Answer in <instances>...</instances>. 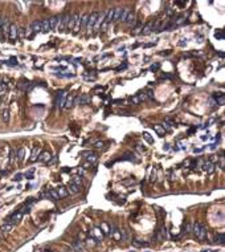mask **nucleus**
Here are the masks:
<instances>
[{
    "instance_id": "9",
    "label": "nucleus",
    "mask_w": 225,
    "mask_h": 252,
    "mask_svg": "<svg viewBox=\"0 0 225 252\" xmlns=\"http://www.w3.org/2000/svg\"><path fill=\"white\" fill-rule=\"evenodd\" d=\"M66 97H68V93L66 92H60L58 93V97H57V105L60 106V108H64V105H65V100Z\"/></svg>"
},
{
    "instance_id": "7",
    "label": "nucleus",
    "mask_w": 225,
    "mask_h": 252,
    "mask_svg": "<svg viewBox=\"0 0 225 252\" xmlns=\"http://www.w3.org/2000/svg\"><path fill=\"white\" fill-rule=\"evenodd\" d=\"M87 102H89V96H87L86 93H84L82 96H80V97H75V100H74L75 105H85V104H87Z\"/></svg>"
},
{
    "instance_id": "47",
    "label": "nucleus",
    "mask_w": 225,
    "mask_h": 252,
    "mask_svg": "<svg viewBox=\"0 0 225 252\" xmlns=\"http://www.w3.org/2000/svg\"><path fill=\"white\" fill-rule=\"evenodd\" d=\"M150 180H151V182H155V180H156V173H155V170H154L152 173H151V178H150Z\"/></svg>"
},
{
    "instance_id": "51",
    "label": "nucleus",
    "mask_w": 225,
    "mask_h": 252,
    "mask_svg": "<svg viewBox=\"0 0 225 252\" xmlns=\"http://www.w3.org/2000/svg\"><path fill=\"white\" fill-rule=\"evenodd\" d=\"M82 167H84V168H89V167H91V163H89V162H85Z\"/></svg>"
},
{
    "instance_id": "36",
    "label": "nucleus",
    "mask_w": 225,
    "mask_h": 252,
    "mask_svg": "<svg viewBox=\"0 0 225 252\" xmlns=\"http://www.w3.org/2000/svg\"><path fill=\"white\" fill-rule=\"evenodd\" d=\"M143 138L146 139V141H147L148 143H154V138L151 137L150 134H148V133H143Z\"/></svg>"
},
{
    "instance_id": "19",
    "label": "nucleus",
    "mask_w": 225,
    "mask_h": 252,
    "mask_svg": "<svg viewBox=\"0 0 225 252\" xmlns=\"http://www.w3.org/2000/svg\"><path fill=\"white\" fill-rule=\"evenodd\" d=\"M51 31V25H49V19H45L41 21V32L48 33Z\"/></svg>"
},
{
    "instance_id": "32",
    "label": "nucleus",
    "mask_w": 225,
    "mask_h": 252,
    "mask_svg": "<svg viewBox=\"0 0 225 252\" xmlns=\"http://www.w3.org/2000/svg\"><path fill=\"white\" fill-rule=\"evenodd\" d=\"M72 183H74L75 186H78V187H81V186H82V179H81V177H74V178H73V180H72Z\"/></svg>"
},
{
    "instance_id": "48",
    "label": "nucleus",
    "mask_w": 225,
    "mask_h": 252,
    "mask_svg": "<svg viewBox=\"0 0 225 252\" xmlns=\"http://www.w3.org/2000/svg\"><path fill=\"white\" fill-rule=\"evenodd\" d=\"M158 69H159V64H154V65H151V68H150V70H154V72Z\"/></svg>"
},
{
    "instance_id": "42",
    "label": "nucleus",
    "mask_w": 225,
    "mask_h": 252,
    "mask_svg": "<svg viewBox=\"0 0 225 252\" xmlns=\"http://www.w3.org/2000/svg\"><path fill=\"white\" fill-rule=\"evenodd\" d=\"M134 246L135 247H143V246H147V244H146V243H141V240L135 239L134 240Z\"/></svg>"
},
{
    "instance_id": "12",
    "label": "nucleus",
    "mask_w": 225,
    "mask_h": 252,
    "mask_svg": "<svg viewBox=\"0 0 225 252\" xmlns=\"http://www.w3.org/2000/svg\"><path fill=\"white\" fill-rule=\"evenodd\" d=\"M30 31H32L33 33H37V32H41V21L40 20H35L30 24V28H29Z\"/></svg>"
},
{
    "instance_id": "46",
    "label": "nucleus",
    "mask_w": 225,
    "mask_h": 252,
    "mask_svg": "<svg viewBox=\"0 0 225 252\" xmlns=\"http://www.w3.org/2000/svg\"><path fill=\"white\" fill-rule=\"evenodd\" d=\"M220 168H221V170L225 168V161H224V157L222 155H221V158H220Z\"/></svg>"
},
{
    "instance_id": "27",
    "label": "nucleus",
    "mask_w": 225,
    "mask_h": 252,
    "mask_svg": "<svg viewBox=\"0 0 225 252\" xmlns=\"http://www.w3.org/2000/svg\"><path fill=\"white\" fill-rule=\"evenodd\" d=\"M48 195H49V198L54 199V200H58V199H61L60 195H58L57 190H49V191H48Z\"/></svg>"
},
{
    "instance_id": "1",
    "label": "nucleus",
    "mask_w": 225,
    "mask_h": 252,
    "mask_svg": "<svg viewBox=\"0 0 225 252\" xmlns=\"http://www.w3.org/2000/svg\"><path fill=\"white\" fill-rule=\"evenodd\" d=\"M192 231L195 232L196 237H197L199 240H204L205 237H207V227L205 226H203L201 223H193V227H192Z\"/></svg>"
},
{
    "instance_id": "26",
    "label": "nucleus",
    "mask_w": 225,
    "mask_h": 252,
    "mask_svg": "<svg viewBox=\"0 0 225 252\" xmlns=\"http://www.w3.org/2000/svg\"><path fill=\"white\" fill-rule=\"evenodd\" d=\"M110 234L113 235L114 240H120V230H118V228L113 227V230H110Z\"/></svg>"
},
{
    "instance_id": "14",
    "label": "nucleus",
    "mask_w": 225,
    "mask_h": 252,
    "mask_svg": "<svg viewBox=\"0 0 225 252\" xmlns=\"http://www.w3.org/2000/svg\"><path fill=\"white\" fill-rule=\"evenodd\" d=\"M39 153H40V146H33L32 153H30L29 162H35V161H37V157H39Z\"/></svg>"
},
{
    "instance_id": "5",
    "label": "nucleus",
    "mask_w": 225,
    "mask_h": 252,
    "mask_svg": "<svg viewBox=\"0 0 225 252\" xmlns=\"http://www.w3.org/2000/svg\"><path fill=\"white\" fill-rule=\"evenodd\" d=\"M69 19H70V15L61 16V21H60V25H58V29H60V31H65V29H68V24H69Z\"/></svg>"
},
{
    "instance_id": "22",
    "label": "nucleus",
    "mask_w": 225,
    "mask_h": 252,
    "mask_svg": "<svg viewBox=\"0 0 225 252\" xmlns=\"http://www.w3.org/2000/svg\"><path fill=\"white\" fill-rule=\"evenodd\" d=\"M129 13H130V8H129V7H125V8H122V13H120L119 21L126 23V19H127V15H129Z\"/></svg>"
},
{
    "instance_id": "50",
    "label": "nucleus",
    "mask_w": 225,
    "mask_h": 252,
    "mask_svg": "<svg viewBox=\"0 0 225 252\" xmlns=\"http://www.w3.org/2000/svg\"><path fill=\"white\" fill-rule=\"evenodd\" d=\"M94 146H96V147H97V149H101V147H102V146H103V142H102V141H101V142H97V143H96V145H94Z\"/></svg>"
},
{
    "instance_id": "3",
    "label": "nucleus",
    "mask_w": 225,
    "mask_h": 252,
    "mask_svg": "<svg viewBox=\"0 0 225 252\" xmlns=\"http://www.w3.org/2000/svg\"><path fill=\"white\" fill-rule=\"evenodd\" d=\"M21 218H23V212H21V211H17V212H13L12 215L9 216L8 219L6 220V223H11V224L15 226L17 222H20Z\"/></svg>"
},
{
    "instance_id": "45",
    "label": "nucleus",
    "mask_w": 225,
    "mask_h": 252,
    "mask_svg": "<svg viewBox=\"0 0 225 252\" xmlns=\"http://www.w3.org/2000/svg\"><path fill=\"white\" fill-rule=\"evenodd\" d=\"M136 97H138L139 102H141V101H144V100H147V96H146V94H144V93H141V94H138V96H136Z\"/></svg>"
},
{
    "instance_id": "10",
    "label": "nucleus",
    "mask_w": 225,
    "mask_h": 252,
    "mask_svg": "<svg viewBox=\"0 0 225 252\" xmlns=\"http://www.w3.org/2000/svg\"><path fill=\"white\" fill-rule=\"evenodd\" d=\"M154 31V21H148L147 24L144 25L143 27V29H142V35H144V36H146V35H150L151 32H152Z\"/></svg>"
},
{
    "instance_id": "6",
    "label": "nucleus",
    "mask_w": 225,
    "mask_h": 252,
    "mask_svg": "<svg viewBox=\"0 0 225 252\" xmlns=\"http://www.w3.org/2000/svg\"><path fill=\"white\" fill-rule=\"evenodd\" d=\"M201 167H203V171H205L207 174H212L213 171H215V163L207 161V162H204L201 165Z\"/></svg>"
},
{
    "instance_id": "41",
    "label": "nucleus",
    "mask_w": 225,
    "mask_h": 252,
    "mask_svg": "<svg viewBox=\"0 0 225 252\" xmlns=\"http://www.w3.org/2000/svg\"><path fill=\"white\" fill-rule=\"evenodd\" d=\"M27 33H25V29L24 28H19L17 29V37H24Z\"/></svg>"
},
{
    "instance_id": "17",
    "label": "nucleus",
    "mask_w": 225,
    "mask_h": 252,
    "mask_svg": "<svg viewBox=\"0 0 225 252\" xmlns=\"http://www.w3.org/2000/svg\"><path fill=\"white\" fill-rule=\"evenodd\" d=\"M13 228V224H11V223H4L1 227H0V231H1V234H8V232L12 231Z\"/></svg>"
},
{
    "instance_id": "4",
    "label": "nucleus",
    "mask_w": 225,
    "mask_h": 252,
    "mask_svg": "<svg viewBox=\"0 0 225 252\" xmlns=\"http://www.w3.org/2000/svg\"><path fill=\"white\" fill-rule=\"evenodd\" d=\"M60 21H61V16H53V17L49 19V25H51V31H56L58 29V25H60Z\"/></svg>"
},
{
    "instance_id": "16",
    "label": "nucleus",
    "mask_w": 225,
    "mask_h": 252,
    "mask_svg": "<svg viewBox=\"0 0 225 252\" xmlns=\"http://www.w3.org/2000/svg\"><path fill=\"white\" fill-rule=\"evenodd\" d=\"M87 20H89V13H84L82 16H80V28H85L87 25Z\"/></svg>"
},
{
    "instance_id": "13",
    "label": "nucleus",
    "mask_w": 225,
    "mask_h": 252,
    "mask_svg": "<svg viewBox=\"0 0 225 252\" xmlns=\"http://www.w3.org/2000/svg\"><path fill=\"white\" fill-rule=\"evenodd\" d=\"M80 19V15L78 13H73V15H70V19H69V24H68V29H73L75 25V23H77V20Z\"/></svg>"
},
{
    "instance_id": "43",
    "label": "nucleus",
    "mask_w": 225,
    "mask_h": 252,
    "mask_svg": "<svg viewBox=\"0 0 225 252\" xmlns=\"http://www.w3.org/2000/svg\"><path fill=\"white\" fill-rule=\"evenodd\" d=\"M144 94L147 96V98H154V92H152V90H151V89H147V90H146V93H144Z\"/></svg>"
},
{
    "instance_id": "31",
    "label": "nucleus",
    "mask_w": 225,
    "mask_h": 252,
    "mask_svg": "<svg viewBox=\"0 0 225 252\" xmlns=\"http://www.w3.org/2000/svg\"><path fill=\"white\" fill-rule=\"evenodd\" d=\"M154 130H155V132L158 133V134H160V135H163V134L165 133L164 127H163L162 125H159V123H158V125H154Z\"/></svg>"
},
{
    "instance_id": "33",
    "label": "nucleus",
    "mask_w": 225,
    "mask_h": 252,
    "mask_svg": "<svg viewBox=\"0 0 225 252\" xmlns=\"http://www.w3.org/2000/svg\"><path fill=\"white\" fill-rule=\"evenodd\" d=\"M93 234H94V236H97L98 239H102V237H103V234L101 232V228H98V227L94 228V232H93Z\"/></svg>"
},
{
    "instance_id": "44",
    "label": "nucleus",
    "mask_w": 225,
    "mask_h": 252,
    "mask_svg": "<svg viewBox=\"0 0 225 252\" xmlns=\"http://www.w3.org/2000/svg\"><path fill=\"white\" fill-rule=\"evenodd\" d=\"M101 228L103 230V232H105V234H109V232H110V230H109V227H107V224H106V223H102V224H101Z\"/></svg>"
},
{
    "instance_id": "38",
    "label": "nucleus",
    "mask_w": 225,
    "mask_h": 252,
    "mask_svg": "<svg viewBox=\"0 0 225 252\" xmlns=\"http://www.w3.org/2000/svg\"><path fill=\"white\" fill-rule=\"evenodd\" d=\"M142 28H143V25L142 24H138L136 27L134 28V31H132V35H138V33L142 32Z\"/></svg>"
},
{
    "instance_id": "28",
    "label": "nucleus",
    "mask_w": 225,
    "mask_h": 252,
    "mask_svg": "<svg viewBox=\"0 0 225 252\" xmlns=\"http://www.w3.org/2000/svg\"><path fill=\"white\" fill-rule=\"evenodd\" d=\"M1 118H3V121H4L6 123L9 122V110H8L7 108L1 110Z\"/></svg>"
},
{
    "instance_id": "40",
    "label": "nucleus",
    "mask_w": 225,
    "mask_h": 252,
    "mask_svg": "<svg viewBox=\"0 0 225 252\" xmlns=\"http://www.w3.org/2000/svg\"><path fill=\"white\" fill-rule=\"evenodd\" d=\"M216 242H219V243H224V242H225L224 234H217L216 235Z\"/></svg>"
},
{
    "instance_id": "30",
    "label": "nucleus",
    "mask_w": 225,
    "mask_h": 252,
    "mask_svg": "<svg viewBox=\"0 0 225 252\" xmlns=\"http://www.w3.org/2000/svg\"><path fill=\"white\" fill-rule=\"evenodd\" d=\"M16 155H17V151H16L15 149H12V150H11V154H9V165H13V163H15Z\"/></svg>"
},
{
    "instance_id": "11",
    "label": "nucleus",
    "mask_w": 225,
    "mask_h": 252,
    "mask_svg": "<svg viewBox=\"0 0 225 252\" xmlns=\"http://www.w3.org/2000/svg\"><path fill=\"white\" fill-rule=\"evenodd\" d=\"M51 153L49 151H42L41 154H39V157H37V159H39V162H49L51 161Z\"/></svg>"
},
{
    "instance_id": "25",
    "label": "nucleus",
    "mask_w": 225,
    "mask_h": 252,
    "mask_svg": "<svg viewBox=\"0 0 225 252\" xmlns=\"http://www.w3.org/2000/svg\"><path fill=\"white\" fill-rule=\"evenodd\" d=\"M120 13H122V7H115V8H114V17H113V21H119Z\"/></svg>"
},
{
    "instance_id": "29",
    "label": "nucleus",
    "mask_w": 225,
    "mask_h": 252,
    "mask_svg": "<svg viewBox=\"0 0 225 252\" xmlns=\"http://www.w3.org/2000/svg\"><path fill=\"white\" fill-rule=\"evenodd\" d=\"M57 192H58V195H60V198H65V196H68V190H66V187H58L57 189Z\"/></svg>"
},
{
    "instance_id": "2",
    "label": "nucleus",
    "mask_w": 225,
    "mask_h": 252,
    "mask_svg": "<svg viewBox=\"0 0 225 252\" xmlns=\"http://www.w3.org/2000/svg\"><path fill=\"white\" fill-rule=\"evenodd\" d=\"M98 16H99V12H93L91 15H89V20H87V25H86L87 32H89V33L91 32V29H93L94 25H96Z\"/></svg>"
},
{
    "instance_id": "52",
    "label": "nucleus",
    "mask_w": 225,
    "mask_h": 252,
    "mask_svg": "<svg viewBox=\"0 0 225 252\" xmlns=\"http://www.w3.org/2000/svg\"><path fill=\"white\" fill-rule=\"evenodd\" d=\"M1 24H3V17L0 16V29H1Z\"/></svg>"
},
{
    "instance_id": "34",
    "label": "nucleus",
    "mask_w": 225,
    "mask_h": 252,
    "mask_svg": "<svg viewBox=\"0 0 225 252\" xmlns=\"http://www.w3.org/2000/svg\"><path fill=\"white\" fill-rule=\"evenodd\" d=\"M86 158H87V161H86V162L91 163V165H93V163H96V162H97V155H96V154H91V155L86 157Z\"/></svg>"
},
{
    "instance_id": "21",
    "label": "nucleus",
    "mask_w": 225,
    "mask_h": 252,
    "mask_svg": "<svg viewBox=\"0 0 225 252\" xmlns=\"http://www.w3.org/2000/svg\"><path fill=\"white\" fill-rule=\"evenodd\" d=\"M66 190H68L69 194H77V192H80V187L75 186L74 183H69L68 187H66Z\"/></svg>"
},
{
    "instance_id": "23",
    "label": "nucleus",
    "mask_w": 225,
    "mask_h": 252,
    "mask_svg": "<svg viewBox=\"0 0 225 252\" xmlns=\"http://www.w3.org/2000/svg\"><path fill=\"white\" fill-rule=\"evenodd\" d=\"M135 21H136V15H135L134 12H130L129 15H127V19H126V23L129 25H134Z\"/></svg>"
},
{
    "instance_id": "15",
    "label": "nucleus",
    "mask_w": 225,
    "mask_h": 252,
    "mask_svg": "<svg viewBox=\"0 0 225 252\" xmlns=\"http://www.w3.org/2000/svg\"><path fill=\"white\" fill-rule=\"evenodd\" d=\"M17 29L19 28L16 27V25H12L11 24V27H9V33H8V36L11 40H16L17 39Z\"/></svg>"
},
{
    "instance_id": "8",
    "label": "nucleus",
    "mask_w": 225,
    "mask_h": 252,
    "mask_svg": "<svg viewBox=\"0 0 225 252\" xmlns=\"http://www.w3.org/2000/svg\"><path fill=\"white\" fill-rule=\"evenodd\" d=\"M156 239L159 240V242H164L165 239H167V228L165 227H162L159 230V231L156 232Z\"/></svg>"
},
{
    "instance_id": "49",
    "label": "nucleus",
    "mask_w": 225,
    "mask_h": 252,
    "mask_svg": "<svg viewBox=\"0 0 225 252\" xmlns=\"http://www.w3.org/2000/svg\"><path fill=\"white\" fill-rule=\"evenodd\" d=\"M21 179H23V174H16L15 178H13V180H17V182L19 180H21Z\"/></svg>"
},
{
    "instance_id": "37",
    "label": "nucleus",
    "mask_w": 225,
    "mask_h": 252,
    "mask_svg": "<svg viewBox=\"0 0 225 252\" xmlns=\"http://www.w3.org/2000/svg\"><path fill=\"white\" fill-rule=\"evenodd\" d=\"M184 21H186V17H183V16H180V17L176 19V21H174V25L176 27V25H180V24H183Z\"/></svg>"
},
{
    "instance_id": "35",
    "label": "nucleus",
    "mask_w": 225,
    "mask_h": 252,
    "mask_svg": "<svg viewBox=\"0 0 225 252\" xmlns=\"http://www.w3.org/2000/svg\"><path fill=\"white\" fill-rule=\"evenodd\" d=\"M73 248L75 249V252H84V248L81 247V244H80V242H75L74 244H73Z\"/></svg>"
},
{
    "instance_id": "18",
    "label": "nucleus",
    "mask_w": 225,
    "mask_h": 252,
    "mask_svg": "<svg viewBox=\"0 0 225 252\" xmlns=\"http://www.w3.org/2000/svg\"><path fill=\"white\" fill-rule=\"evenodd\" d=\"M9 27H11V23H9V20L6 17V20H3V24H1V29H3V32H4V35H6V36H8Z\"/></svg>"
},
{
    "instance_id": "20",
    "label": "nucleus",
    "mask_w": 225,
    "mask_h": 252,
    "mask_svg": "<svg viewBox=\"0 0 225 252\" xmlns=\"http://www.w3.org/2000/svg\"><path fill=\"white\" fill-rule=\"evenodd\" d=\"M24 157H25V150L24 147H20L17 150V155H16V161H17L19 163H21L23 161H24Z\"/></svg>"
},
{
    "instance_id": "39",
    "label": "nucleus",
    "mask_w": 225,
    "mask_h": 252,
    "mask_svg": "<svg viewBox=\"0 0 225 252\" xmlns=\"http://www.w3.org/2000/svg\"><path fill=\"white\" fill-rule=\"evenodd\" d=\"M192 227H193V223L192 222H188V223H187V226H186V231H184V232H186V234H189V232L192 231Z\"/></svg>"
},
{
    "instance_id": "24",
    "label": "nucleus",
    "mask_w": 225,
    "mask_h": 252,
    "mask_svg": "<svg viewBox=\"0 0 225 252\" xmlns=\"http://www.w3.org/2000/svg\"><path fill=\"white\" fill-rule=\"evenodd\" d=\"M73 105H74V98H73V96H68L66 97V100H65V105H64V108L70 109Z\"/></svg>"
}]
</instances>
